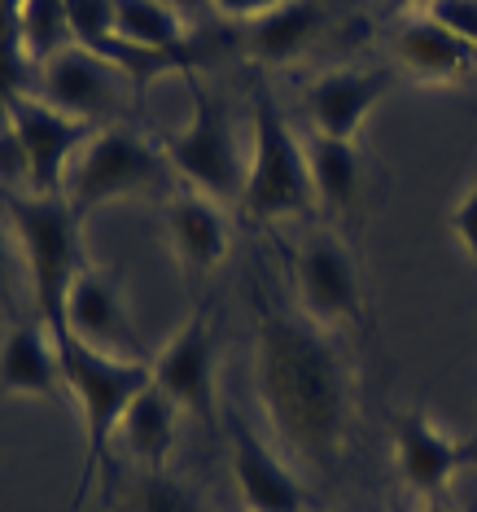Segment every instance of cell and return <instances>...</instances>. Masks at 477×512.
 <instances>
[{
    "label": "cell",
    "instance_id": "17",
    "mask_svg": "<svg viewBox=\"0 0 477 512\" xmlns=\"http://www.w3.org/2000/svg\"><path fill=\"white\" fill-rule=\"evenodd\" d=\"M390 66L421 88H456L477 71V49L438 27L429 14H403L390 31Z\"/></svg>",
    "mask_w": 477,
    "mask_h": 512
},
{
    "label": "cell",
    "instance_id": "3",
    "mask_svg": "<svg viewBox=\"0 0 477 512\" xmlns=\"http://www.w3.org/2000/svg\"><path fill=\"white\" fill-rule=\"evenodd\" d=\"M180 79L189 88V119L158 141L171 162V176L180 180V189H193L219 206H241L250 171V141H241L232 110L202 75L189 71Z\"/></svg>",
    "mask_w": 477,
    "mask_h": 512
},
{
    "label": "cell",
    "instance_id": "8",
    "mask_svg": "<svg viewBox=\"0 0 477 512\" xmlns=\"http://www.w3.org/2000/svg\"><path fill=\"white\" fill-rule=\"evenodd\" d=\"M154 381L180 403L184 416H193L202 429L224 434V403H219V337H215V307L197 302L189 320L162 342V351L149 359Z\"/></svg>",
    "mask_w": 477,
    "mask_h": 512
},
{
    "label": "cell",
    "instance_id": "31",
    "mask_svg": "<svg viewBox=\"0 0 477 512\" xmlns=\"http://www.w3.org/2000/svg\"><path fill=\"white\" fill-rule=\"evenodd\" d=\"M412 512H460L451 499H438V504H412Z\"/></svg>",
    "mask_w": 477,
    "mask_h": 512
},
{
    "label": "cell",
    "instance_id": "22",
    "mask_svg": "<svg viewBox=\"0 0 477 512\" xmlns=\"http://www.w3.org/2000/svg\"><path fill=\"white\" fill-rule=\"evenodd\" d=\"M18 40L27 62L40 66L49 57L66 53L75 44L71 36V14H66V0H22V14H18Z\"/></svg>",
    "mask_w": 477,
    "mask_h": 512
},
{
    "label": "cell",
    "instance_id": "5",
    "mask_svg": "<svg viewBox=\"0 0 477 512\" xmlns=\"http://www.w3.org/2000/svg\"><path fill=\"white\" fill-rule=\"evenodd\" d=\"M9 228L18 232L22 259H27L31 316L44 320V329L57 337L71 276L79 272V263L88 259L84 246H79L84 219L71 211V202H66L62 193H53V197L22 193V197H9Z\"/></svg>",
    "mask_w": 477,
    "mask_h": 512
},
{
    "label": "cell",
    "instance_id": "25",
    "mask_svg": "<svg viewBox=\"0 0 477 512\" xmlns=\"http://www.w3.org/2000/svg\"><path fill=\"white\" fill-rule=\"evenodd\" d=\"M0 193L5 197L31 193V162H27V149H22L18 127L9 123L5 106H0Z\"/></svg>",
    "mask_w": 477,
    "mask_h": 512
},
{
    "label": "cell",
    "instance_id": "10",
    "mask_svg": "<svg viewBox=\"0 0 477 512\" xmlns=\"http://www.w3.org/2000/svg\"><path fill=\"white\" fill-rule=\"evenodd\" d=\"M79 342L97 355H114V359H145V342L132 316V298H127L123 281L110 267L84 259L79 272L71 276L62 302V329L57 342Z\"/></svg>",
    "mask_w": 477,
    "mask_h": 512
},
{
    "label": "cell",
    "instance_id": "23",
    "mask_svg": "<svg viewBox=\"0 0 477 512\" xmlns=\"http://www.w3.org/2000/svg\"><path fill=\"white\" fill-rule=\"evenodd\" d=\"M123 512H211V508H206V499L184 477H176L171 469H158V473L136 477Z\"/></svg>",
    "mask_w": 477,
    "mask_h": 512
},
{
    "label": "cell",
    "instance_id": "6",
    "mask_svg": "<svg viewBox=\"0 0 477 512\" xmlns=\"http://www.w3.org/2000/svg\"><path fill=\"white\" fill-rule=\"evenodd\" d=\"M176 180L171 162L158 141L141 136L136 127H97L92 141L79 149L71 176H66L62 197L71 202L79 219L110 202H132V197H158V189Z\"/></svg>",
    "mask_w": 477,
    "mask_h": 512
},
{
    "label": "cell",
    "instance_id": "1",
    "mask_svg": "<svg viewBox=\"0 0 477 512\" xmlns=\"http://www.w3.org/2000/svg\"><path fill=\"white\" fill-rule=\"evenodd\" d=\"M254 311V394L289 460L324 469L337 464L355 425V372L333 333L276 307L250 285Z\"/></svg>",
    "mask_w": 477,
    "mask_h": 512
},
{
    "label": "cell",
    "instance_id": "11",
    "mask_svg": "<svg viewBox=\"0 0 477 512\" xmlns=\"http://www.w3.org/2000/svg\"><path fill=\"white\" fill-rule=\"evenodd\" d=\"M141 88L136 79H127L119 66L101 62V57L84 53L79 44H71L66 53L49 57L36 71V97H44L49 106L75 114L92 127H119L123 114L132 110V92Z\"/></svg>",
    "mask_w": 477,
    "mask_h": 512
},
{
    "label": "cell",
    "instance_id": "7",
    "mask_svg": "<svg viewBox=\"0 0 477 512\" xmlns=\"http://www.w3.org/2000/svg\"><path fill=\"white\" fill-rule=\"evenodd\" d=\"M289 272H294V302L302 320H311L333 337L368 324L364 276H359L355 254L337 228L307 232L289 259Z\"/></svg>",
    "mask_w": 477,
    "mask_h": 512
},
{
    "label": "cell",
    "instance_id": "29",
    "mask_svg": "<svg viewBox=\"0 0 477 512\" xmlns=\"http://www.w3.org/2000/svg\"><path fill=\"white\" fill-rule=\"evenodd\" d=\"M386 5H390L399 18H403V14H421V9L429 5V0H386Z\"/></svg>",
    "mask_w": 477,
    "mask_h": 512
},
{
    "label": "cell",
    "instance_id": "14",
    "mask_svg": "<svg viewBox=\"0 0 477 512\" xmlns=\"http://www.w3.org/2000/svg\"><path fill=\"white\" fill-rule=\"evenodd\" d=\"M5 114L9 123L18 127V141L27 149V162H31V193L40 197H53L66 189V176H71L79 149L92 141L97 127L75 119V114L49 106L36 92H18V97L5 101Z\"/></svg>",
    "mask_w": 477,
    "mask_h": 512
},
{
    "label": "cell",
    "instance_id": "32",
    "mask_svg": "<svg viewBox=\"0 0 477 512\" xmlns=\"http://www.w3.org/2000/svg\"><path fill=\"white\" fill-rule=\"evenodd\" d=\"M464 469H473V473H477V438H473V442H464Z\"/></svg>",
    "mask_w": 477,
    "mask_h": 512
},
{
    "label": "cell",
    "instance_id": "9",
    "mask_svg": "<svg viewBox=\"0 0 477 512\" xmlns=\"http://www.w3.org/2000/svg\"><path fill=\"white\" fill-rule=\"evenodd\" d=\"M224 442L232 486L246 512H316V495L298 477L294 460L276 447L272 434L263 438V429H254L250 416L232 403L224 407Z\"/></svg>",
    "mask_w": 477,
    "mask_h": 512
},
{
    "label": "cell",
    "instance_id": "26",
    "mask_svg": "<svg viewBox=\"0 0 477 512\" xmlns=\"http://www.w3.org/2000/svg\"><path fill=\"white\" fill-rule=\"evenodd\" d=\"M421 14H429L438 27H447L456 40L477 49V0H429Z\"/></svg>",
    "mask_w": 477,
    "mask_h": 512
},
{
    "label": "cell",
    "instance_id": "33",
    "mask_svg": "<svg viewBox=\"0 0 477 512\" xmlns=\"http://www.w3.org/2000/svg\"><path fill=\"white\" fill-rule=\"evenodd\" d=\"M333 512H355V508H333Z\"/></svg>",
    "mask_w": 477,
    "mask_h": 512
},
{
    "label": "cell",
    "instance_id": "28",
    "mask_svg": "<svg viewBox=\"0 0 477 512\" xmlns=\"http://www.w3.org/2000/svg\"><path fill=\"white\" fill-rule=\"evenodd\" d=\"M206 5H211L219 18H232V22H254V18L272 14V9H281L285 0H206Z\"/></svg>",
    "mask_w": 477,
    "mask_h": 512
},
{
    "label": "cell",
    "instance_id": "4",
    "mask_svg": "<svg viewBox=\"0 0 477 512\" xmlns=\"http://www.w3.org/2000/svg\"><path fill=\"white\" fill-rule=\"evenodd\" d=\"M241 211L254 224H281V219H311L316 189H311L307 136L289 123L285 106L267 84H254V119H250V171Z\"/></svg>",
    "mask_w": 477,
    "mask_h": 512
},
{
    "label": "cell",
    "instance_id": "18",
    "mask_svg": "<svg viewBox=\"0 0 477 512\" xmlns=\"http://www.w3.org/2000/svg\"><path fill=\"white\" fill-rule=\"evenodd\" d=\"M180 421H184L180 403L171 399L158 381H149V386L127 403L123 425H119V434H114V451H123L141 473L171 469V456H176V442H180Z\"/></svg>",
    "mask_w": 477,
    "mask_h": 512
},
{
    "label": "cell",
    "instance_id": "2",
    "mask_svg": "<svg viewBox=\"0 0 477 512\" xmlns=\"http://www.w3.org/2000/svg\"><path fill=\"white\" fill-rule=\"evenodd\" d=\"M62 346V368H66V394L79 416V438H84V456L75 473V508L88 499L97 477L114 464V434L123 425L127 403L154 381L149 359H114L97 355L79 342H57Z\"/></svg>",
    "mask_w": 477,
    "mask_h": 512
},
{
    "label": "cell",
    "instance_id": "24",
    "mask_svg": "<svg viewBox=\"0 0 477 512\" xmlns=\"http://www.w3.org/2000/svg\"><path fill=\"white\" fill-rule=\"evenodd\" d=\"M27 289V302H31V281H27V259H22V246H18V232L9 224H0V311L9 320H18V298Z\"/></svg>",
    "mask_w": 477,
    "mask_h": 512
},
{
    "label": "cell",
    "instance_id": "13",
    "mask_svg": "<svg viewBox=\"0 0 477 512\" xmlns=\"http://www.w3.org/2000/svg\"><path fill=\"white\" fill-rule=\"evenodd\" d=\"M403 79L390 62L381 66H333L320 71L302 88V123L307 132L329 136V141H359L372 110L399 88Z\"/></svg>",
    "mask_w": 477,
    "mask_h": 512
},
{
    "label": "cell",
    "instance_id": "27",
    "mask_svg": "<svg viewBox=\"0 0 477 512\" xmlns=\"http://www.w3.org/2000/svg\"><path fill=\"white\" fill-rule=\"evenodd\" d=\"M447 228H451V237H456V246L477 263V180L456 197V206H451V215H447Z\"/></svg>",
    "mask_w": 477,
    "mask_h": 512
},
{
    "label": "cell",
    "instance_id": "15",
    "mask_svg": "<svg viewBox=\"0 0 477 512\" xmlns=\"http://www.w3.org/2000/svg\"><path fill=\"white\" fill-rule=\"evenodd\" d=\"M167 246L171 259L180 267V281L189 294H202V285L219 272V263L232 250V219L228 206L211 202V197L193 193V189H176L167 193Z\"/></svg>",
    "mask_w": 477,
    "mask_h": 512
},
{
    "label": "cell",
    "instance_id": "20",
    "mask_svg": "<svg viewBox=\"0 0 477 512\" xmlns=\"http://www.w3.org/2000/svg\"><path fill=\"white\" fill-rule=\"evenodd\" d=\"M324 22L320 0H285L281 9H272V14L254 18V22H241V49H246L250 62L259 66H285V62H298V57H307L316 49Z\"/></svg>",
    "mask_w": 477,
    "mask_h": 512
},
{
    "label": "cell",
    "instance_id": "21",
    "mask_svg": "<svg viewBox=\"0 0 477 512\" xmlns=\"http://www.w3.org/2000/svg\"><path fill=\"white\" fill-rule=\"evenodd\" d=\"M114 31H119V40L127 49L171 57V62L197 71L189 18L180 9L162 5V0H114Z\"/></svg>",
    "mask_w": 477,
    "mask_h": 512
},
{
    "label": "cell",
    "instance_id": "30",
    "mask_svg": "<svg viewBox=\"0 0 477 512\" xmlns=\"http://www.w3.org/2000/svg\"><path fill=\"white\" fill-rule=\"evenodd\" d=\"M162 5H171V9H180L184 18L193 14V9H206V0H162Z\"/></svg>",
    "mask_w": 477,
    "mask_h": 512
},
{
    "label": "cell",
    "instance_id": "12",
    "mask_svg": "<svg viewBox=\"0 0 477 512\" xmlns=\"http://www.w3.org/2000/svg\"><path fill=\"white\" fill-rule=\"evenodd\" d=\"M390 456L394 477L412 504H438L451 499V482L464 473V442L429 416L425 403L394 412L390 421Z\"/></svg>",
    "mask_w": 477,
    "mask_h": 512
},
{
    "label": "cell",
    "instance_id": "19",
    "mask_svg": "<svg viewBox=\"0 0 477 512\" xmlns=\"http://www.w3.org/2000/svg\"><path fill=\"white\" fill-rule=\"evenodd\" d=\"M307 136V162H311V189H316V211L333 224L355 219L364 206L368 189V167L359 141H329V136L302 132Z\"/></svg>",
    "mask_w": 477,
    "mask_h": 512
},
{
    "label": "cell",
    "instance_id": "16",
    "mask_svg": "<svg viewBox=\"0 0 477 512\" xmlns=\"http://www.w3.org/2000/svg\"><path fill=\"white\" fill-rule=\"evenodd\" d=\"M0 399L71 403L62 346L36 316H18L0 333Z\"/></svg>",
    "mask_w": 477,
    "mask_h": 512
}]
</instances>
